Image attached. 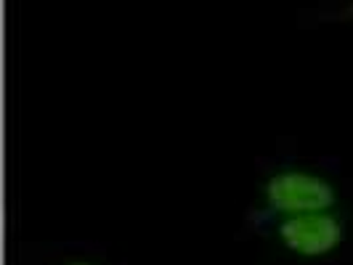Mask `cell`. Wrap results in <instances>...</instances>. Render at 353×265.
Here are the masks:
<instances>
[{
    "label": "cell",
    "instance_id": "6da1fadb",
    "mask_svg": "<svg viewBox=\"0 0 353 265\" xmlns=\"http://www.w3.org/2000/svg\"><path fill=\"white\" fill-rule=\"evenodd\" d=\"M261 199L271 215L287 218V215H303V212L335 210L340 194L335 183L316 170L284 167L265 178Z\"/></svg>",
    "mask_w": 353,
    "mask_h": 265
},
{
    "label": "cell",
    "instance_id": "7a4b0ae2",
    "mask_svg": "<svg viewBox=\"0 0 353 265\" xmlns=\"http://www.w3.org/2000/svg\"><path fill=\"white\" fill-rule=\"evenodd\" d=\"M274 236L290 255L303 260H319L335 255L343 247L345 223L335 210L287 215L276 220Z\"/></svg>",
    "mask_w": 353,
    "mask_h": 265
},
{
    "label": "cell",
    "instance_id": "3957f363",
    "mask_svg": "<svg viewBox=\"0 0 353 265\" xmlns=\"http://www.w3.org/2000/svg\"><path fill=\"white\" fill-rule=\"evenodd\" d=\"M61 265H101V263H96V260H85V257H74V260H67V263H61Z\"/></svg>",
    "mask_w": 353,
    "mask_h": 265
},
{
    "label": "cell",
    "instance_id": "277c9868",
    "mask_svg": "<svg viewBox=\"0 0 353 265\" xmlns=\"http://www.w3.org/2000/svg\"><path fill=\"white\" fill-rule=\"evenodd\" d=\"M351 11H353V8H351Z\"/></svg>",
    "mask_w": 353,
    "mask_h": 265
}]
</instances>
